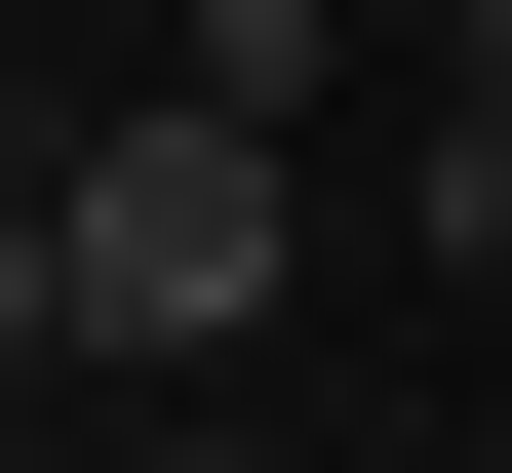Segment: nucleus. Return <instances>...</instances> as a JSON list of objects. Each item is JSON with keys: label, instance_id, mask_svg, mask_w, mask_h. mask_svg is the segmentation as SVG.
Here are the masks:
<instances>
[{"label": "nucleus", "instance_id": "nucleus-1", "mask_svg": "<svg viewBox=\"0 0 512 473\" xmlns=\"http://www.w3.org/2000/svg\"><path fill=\"white\" fill-rule=\"evenodd\" d=\"M276 276H316V119H237V79H158V119H79V158H40V316L119 355V395H197Z\"/></svg>", "mask_w": 512, "mask_h": 473}, {"label": "nucleus", "instance_id": "nucleus-5", "mask_svg": "<svg viewBox=\"0 0 512 473\" xmlns=\"http://www.w3.org/2000/svg\"><path fill=\"white\" fill-rule=\"evenodd\" d=\"M158 473H237V434H158Z\"/></svg>", "mask_w": 512, "mask_h": 473}, {"label": "nucleus", "instance_id": "nucleus-3", "mask_svg": "<svg viewBox=\"0 0 512 473\" xmlns=\"http://www.w3.org/2000/svg\"><path fill=\"white\" fill-rule=\"evenodd\" d=\"M40 355H79V316H40V158H0V395H40Z\"/></svg>", "mask_w": 512, "mask_h": 473}, {"label": "nucleus", "instance_id": "nucleus-6", "mask_svg": "<svg viewBox=\"0 0 512 473\" xmlns=\"http://www.w3.org/2000/svg\"><path fill=\"white\" fill-rule=\"evenodd\" d=\"M0 40H40V0H0Z\"/></svg>", "mask_w": 512, "mask_h": 473}, {"label": "nucleus", "instance_id": "nucleus-2", "mask_svg": "<svg viewBox=\"0 0 512 473\" xmlns=\"http://www.w3.org/2000/svg\"><path fill=\"white\" fill-rule=\"evenodd\" d=\"M394 237H434V276H512V119H434V158H394Z\"/></svg>", "mask_w": 512, "mask_h": 473}, {"label": "nucleus", "instance_id": "nucleus-4", "mask_svg": "<svg viewBox=\"0 0 512 473\" xmlns=\"http://www.w3.org/2000/svg\"><path fill=\"white\" fill-rule=\"evenodd\" d=\"M473 119H512V0H473Z\"/></svg>", "mask_w": 512, "mask_h": 473}]
</instances>
